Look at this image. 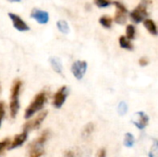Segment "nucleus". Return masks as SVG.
I'll use <instances>...</instances> for the list:
<instances>
[{"label": "nucleus", "instance_id": "obj_7", "mask_svg": "<svg viewBox=\"0 0 158 157\" xmlns=\"http://www.w3.org/2000/svg\"><path fill=\"white\" fill-rule=\"evenodd\" d=\"M130 16L135 23H140V22L143 21L144 19L148 16L146 5L145 4H140L136 8H134L131 12Z\"/></svg>", "mask_w": 158, "mask_h": 157}, {"label": "nucleus", "instance_id": "obj_1", "mask_svg": "<svg viewBox=\"0 0 158 157\" xmlns=\"http://www.w3.org/2000/svg\"><path fill=\"white\" fill-rule=\"evenodd\" d=\"M22 87V81L19 79H16L13 81L11 90H10V102H9V112L10 117L15 118L19 110V94Z\"/></svg>", "mask_w": 158, "mask_h": 157}, {"label": "nucleus", "instance_id": "obj_27", "mask_svg": "<svg viewBox=\"0 0 158 157\" xmlns=\"http://www.w3.org/2000/svg\"><path fill=\"white\" fill-rule=\"evenodd\" d=\"M0 91H1V86H0Z\"/></svg>", "mask_w": 158, "mask_h": 157}, {"label": "nucleus", "instance_id": "obj_26", "mask_svg": "<svg viewBox=\"0 0 158 157\" xmlns=\"http://www.w3.org/2000/svg\"><path fill=\"white\" fill-rule=\"evenodd\" d=\"M96 157H106V150L105 148H101L98 150Z\"/></svg>", "mask_w": 158, "mask_h": 157}, {"label": "nucleus", "instance_id": "obj_8", "mask_svg": "<svg viewBox=\"0 0 158 157\" xmlns=\"http://www.w3.org/2000/svg\"><path fill=\"white\" fill-rule=\"evenodd\" d=\"M116 7H117V12L114 18V21L118 24H125L127 21V15H128V10L125 7L123 4H121L118 1H114L113 3Z\"/></svg>", "mask_w": 158, "mask_h": 157}, {"label": "nucleus", "instance_id": "obj_21", "mask_svg": "<svg viewBox=\"0 0 158 157\" xmlns=\"http://www.w3.org/2000/svg\"><path fill=\"white\" fill-rule=\"evenodd\" d=\"M6 114V104L4 101H0V127L2 125V121L4 119Z\"/></svg>", "mask_w": 158, "mask_h": 157}, {"label": "nucleus", "instance_id": "obj_24", "mask_svg": "<svg viewBox=\"0 0 158 157\" xmlns=\"http://www.w3.org/2000/svg\"><path fill=\"white\" fill-rule=\"evenodd\" d=\"M127 109H128V106H127L126 103L122 102V103L119 104V105H118V112H119L121 115H124V114L127 112Z\"/></svg>", "mask_w": 158, "mask_h": 157}, {"label": "nucleus", "instance_id": "obj_2", "mask_svg": "<svg viewBox=\"0 0 158 157\" xmlns=\"http://www.w3.org/2000/svg\"><path fill=\"white\" fill-rule=\"evenodd\" d=\"M49 135V130H45L29 145V157H41L44 154V146L47 142Z\"/></svg>", "mask_w": 158, "mask_h": 157}, {"label": "nucleus", "instance_id": "obj_5", "mask_svg": "<svg viewBox=\"0 0 158 157\" xmlns=\"http://www.w3.org/2000/svg\"><path fill=\"white\" fill-rule=\"evenodd\" d=\"M87 67H88V65H87L86 61H82V60L75 61L71 66V72H72L73 76L75 77V79L81 80L86 73Z\"/></svg>", "mask_w": 158, "mask_h": 157}, {"label": "nucleus", "instance_id": "obj_22", "mask_svg": "<svg viewBox=\"0 0 158 157\" xmlns=\"http://www.w3.org/2000/svg\"><path fill=\"white\" fill-rule=\"evenodd\" d=\"M93 130H94V124H92V123L88 124L87 126L84 127V130H83V136H84V137H87V136L91 135L92 132H93Z\"/></svg>", "mask_w": 158, "mask_h": 157}, {"label": "nucleus", "instance_id": "obj_9", "mask_svg": "<svg viewBox=\"0 0 158 157\" xmlns=\"http://www.w3.org/2000/svg\"><path fill=\"white\" fill-rule=\"evenodd\" d=\"M7 15L10 18V19L12 20L13 26L16 30H18L19 31H27L30 30V27L28 26V24L25 21H23V19L19 16H18L14 13H10V12Z\"/></svg>", "mask_w": 158, "mask_h": 157}, {"label": "nucleus", "instance_id": "obj_17", "mask_svg": "<svg viewBox=\"0 0 158 157\" xmlns=\"http://www.w3.org/2000/svg\"><path fill=\"white\" fill-rule=\"evenodd\" d=\"M99 22L100 24L104 27V28H106V29H110L111 26H112V22H113V19L108 17V16H103L99 19Z\"/></svg>", "mask_w": 158, "mask_h": 157}, {"label": "nucleus", "instance_id": "obj_12", "mask_svg": "<svg viewBox=\"0 0 158 157\" xmlns=\"http://www.w3.org/2000/svg\"><path fill=\"white\" fill-rule=\"evenodd\" d=\"M148 122H149V118L146 114H144L143 112H139L137 113V120L136 121H133L134 125L140 129V130H143L144 129L147 125H148Z\"/></svg>", "mask_w": 158, "mask_h": 157}, {"label": "nucleus", "instance_id": "obj_14", "mask_svg": "<svg viewBox=\"0 0 158 157\" xmlns=\"http://www.w3.org/2000/svg\"><path fill=\"white\" fill-rule=\"evenodd\" d=\"M50 64L53 68V69L56 72V73H61L62 72V64L59 58L57 57H50Z\"/></svg>", "mask_w": 158, "mask_h": 157}, {"label": "nucleus", "instance_id": "obj_10", "mask_svg": "<svg viewBox=\"0 0 158 157\" xmlns=\"http://www.w3.org/2000/svg\"><path fill=\"white\" fill-rule=\"evenodd\" d=\"M31 18L34 19L40 24H46L49 20L48 13L46 11H44L38 8H34L33 10H31Z\"/></svg>", "mask_w": 158, "mask_h": 157}, {"label": "nucleus", "instance_id": "obj_11", "mask_svg": "<svg viewBox=\"0 0 158 157\" xmlns=\"http://www.w3.org/2000/svg\"><path fill=\"white\" fill-rule=\"evenodd\" d=\"M27 138H28V133L25 132V131H22L21 133L15 135L14 138H13V140L10 143V145H9V148L8 149L9 150H12V149H15V148H18V147L21 146L25 143V141L27 140Z\"/></svg>", "mask_w": 158, "mask_h": 157}, {"label": "nucleus", "instance_id": "obj_6", "mask_svg": "<svg viewBox=\"0 0 158 157\" xmlns=\"http://www.w3.org/2000/svg\"><path fill=\"white\" fill-rule=\"evenodd\" d=\"M69 94V89L67 86H62L60 87L57 92L55 93L54 98H53V105L56 108H60L66 102V99Z\"/></svg>", "mask_w": 158, "mask_h": 157}, {"label": "nucleus", "instance_id": "obj_19", "mask_svg": "<svg viewBox=\"0 0 158 157\" xmlns=\"http://www.w3.org/2000/svg\"><path fill=\"white\" fill-rule=\"evenodd\" d=\"M134 143H135V140H134V137L131 133H126L125 134V138H124V145L126 147H132L134 145Z\"/></svg>", "mask_w": 158, "mask_h": 157}, {"label": "nucleus", "instance_id": "obj_23", "mask_svg": "<svg viewBox=\"0 0 158 157\" xmlns=\"http://www.w3.org/2000/svg\"><path fill=\"white\" fill-rule=\"evenodd\" d=\"M94 3L99 7H106L111 4L109 0H94Z\"/></svg>", "mask_w": 158, "mask_h": 157}, {"label": "nucleus", "instance_id": "obj_4", "mask_svg": "<svg viewBox=\"0 0 158 157\" xmlns=\"http://www.w3.org/2000/svg\"><path fill=\"white\" fill-rule=\"evenodd\" d=\"M47 111H43V112H40L35 118L28 120L24 125H23V131L25 132H29V131H31V130H37L41 125L42 123L44 121L46 116H47Z\"/></svg>", "mask_w": 158, "mask_h": 157}, {"label": "nucleus", "instance_id": "obj_3", "mask_svg": "<svg viewBox=\"0 0 158 157\" xmlns=\"http://www.w3.org/2000/svg\"><path fill=\"white\" fill-rule=\"evenodd\" d=\"M45 102H46V93H45V92H41L39 93H37L34 96V99L30 103V105L26 108L25 113H24V118L26 119H29L34 114L41 111L44 108Z\"/></svg>", "mask_w": 158, "mask_h": 157}, {"label": "nucleus", "instance_id": "obj_25", "mask_svg": "<svg viewBox=\"0 0 158 157\" xmlns=\"http://www.w3.org/2000/svg\"><path fill=\"white\" fill-rule=\"evenodd\" d=\"M139 64H140V66H142V67H145V66H147V65L149 64V59H148L147 57H145V56L141 57V58L139 59Z\"/></svg>", "mask_w": 158, "mask_h": 157}, {"label": "nucleus", "instance_id": "obj_16", "mask_svg": "<svg viewBox=\"0 0 158 157\" xmlns=\"http://www.w3.org/2000/svg\"><path fill=\"white\" fill-rule=\"evenodd\" d=\"M56 27L59 30V31L64 34H68L69 31V27L66 20H58L56 23Z\"/></svg>", "mask_w": 158, "mask_h": 157}, {"label": "nucleus", "instance_id": "obj_13", "mask_svg": "<svg viewBox=\"0 0 158 157\" xmlns=\"http://www.w3.org/2000/svg\"><path fill=\"white\" fill-rule=\"evenodd\" d=\"M143 24H144V27L147 29V31L153 34V35H157V28H156V25L155 23L154 20L150 19H146L143 20Z\"/></svg>", "mask_w": 158, "mask_h": 157}, {"label": "nucleus", "instance_id": "obj_15", "mask_svg": "<svg viewBox=\"0 0 158 157\" xmlns=\"http://www.w3.org/2000/svg\"><path fill=\"white\" fill-rule=\"evenodd\" d=\"M118 42H119L120 47H122L126 50H133V48H134L132 43L129 39H127L126 36H120Z\"/></svg>", "mask_w": 158, "mask_h": 157}, {"label": "nucleus", "instance_id": "obj_20", "mask_svg": "<svg viewBox=\"0 0 158 157\" xmlns=\"http://www.w3.org/2000/svg\"><path fill=\"white\" fill-rule=\"evenodd\" d=\"M10 139L9 138H6L4 139L3 141L0 142V155L6 150V149H8L9 148V145H10Z\"/></svg>", "mask_w": 158, "mask_h": 157}, {"label": "nucleus", "instance_id": "obj_18", "mask_svg": "<svg viewBox=\"0 0 158 157\" xmlns=\"http://www.w3.org/2000/svg\"><path fill=\"white\" fill-rule=\"evenodd\" d=\"M135 34H136V30L135 27L131 24H129L126 28V38L131 40L135 39Z\"/></svg>", "mask_w": 158, "mask_h": 157}]
</instances>
